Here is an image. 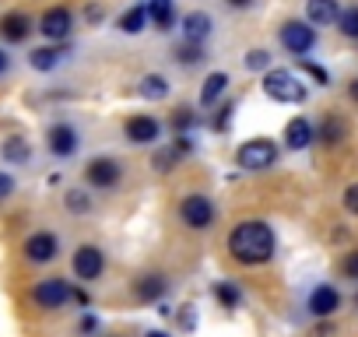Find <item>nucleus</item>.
Listing matches in <instances>:
<instances>
[{"mask_svg":"<svg viewBox=\"0 0 358 337\" xmlns=\"http://www.w3.org/2000/svg\"><path fill=\"white\" fill-rule=\"evenodd\" d=\"M229 253L246 264V267H257V264H267L274 257V232L271 225L264 222H243L232 229L229 236Z\"/></svg>","mask_w":358,"mask_h":337,"instance_id":"f257e3e1","label":"nucleus"},{"mask_svg":"<svg viewBox=\"0 0 358 337\" xmlns=\"http://www.w3.org/2000/svg\"><path fill=\"white\" fill-rule=\"evenodd\" d=\"M264 92H267V99H274V102H281V106H295V102H302L306 99V85L292 74V71H267V78H264Z\"/></svg>","mask_w":358,"mask_h":337,"instance_id":"f03ea898","label":"nucleus"},{"mask_svg":"<svg viewBox=\"0 0 358 337\" xmlns=\"http://www.w3.org/2000/svg\"><path fill=\"white\" fill-rule=\"evenodd\" d=\"M278 158V144L267 141V137H257V141H246L239 151H236V162L239 168H246V173H264V168H271Z\"/></svg>","mask_w":358,"mask_h":337,"instance_id":"7ed1b4c3","label":"nucleus"},{"mask_svg":"<svg viewBox=\"0 0 358 337\" xmlns=\"http://www.w3.org/2000/svg\"><path fill=\"white\" fill-rule=\"evenodd\" d=\"M32 299H36V306H43V309H60V306H67V302L74 299V288H71L64 278H46V281H39V285L32 288Z\"/></svg>","mask_w":358,"mask_h":337,"instance_id":"20e7f679","label":"nucleus"},{"mask_svg":"<svg viewBox=\"0 0 358 337\" xmlns=\"http://www.w3.org/2000/svg\"><path fill=\"white\" fill-rule=\"evenodd\" d=\"M179 218H183L190 229H208L215 222V204L204 194H190L183 204H179Z\"/></svg>","mask_w":358,"mask_h":337,"instance_id":"39448f33","label":"nucleus"},{"mask_svg":"<svg viewBox=\"0 0 358 337\" xmlns=\"http://www.w3.org/2000/svg\"><path fill=\"white\" fill-rule=\"evenodd\" d=\"M281 46L288 53L302 57V53H309L316 46V32L309 29V22H285L281 25Z\"/></svg>","mask_w":358,"mask_h":337,"instance_id":"423d86ee","label":"nucleus"},{"mask_svg":"<svg viewBox=\"0 0 358 337\" xmlns=\"http://www.w3.org/2000/svg\"><path fill=\"white\" fill-rule=\"evenodd\" d=\"M120 176H123V168H120V162H116V158H92V162H88V168H85V180H88L92 187H99V190L116 187V183H120Z\"/></svg>","mask_w":358,"mask_h":337,"instance_id":"0eeeda50","label":"nucleus"},{"mask_svg":"<svg viewBox=\"0 0 358 337\" xmlns=\"http://www.w3.org/2000/svg\"><path fill=\"white\" fill-rule=\"evenodd\" d=\"M102 271H106L102 250H99V246H78V253H74V274H78L81 281H95Z\"/></svg>","mask_w":358,"mask_h":337,"instance_id":"6e6552de","label":"nucleus"},{"mask_svg":"<svg viewBox=\"0 0 358 337\" xmlns=\"http://www.w3.org/2000/svg\"><path fill=\"white\" fill-rule=\"evenodd\" d=\"M39 32L50 39V43H64L71 36V11L67 8H50L39 22Z\"/></svg>","mask_w":358,"mask_h":337,"instance_id":"1a4fd4ad","label":"nucleus"},{"mask_svg":"<svg viewBox=\"0 0 358 337\" xmlns=\"http://www.w3.org/2000/svg\"><path fill=\"white\" fill-rule=\"evenodd\" d=\"M123 130H127V141H130V144H151V141H158V134H162V127H158L155 116H130Z\"/></svg>","mask_w":358,"mask_h":337,"instance_id":"9d476101","label":"nucleus"},{"mask_svg":"<svg viewBox=\"0 0 358 337\" xmlns=\"http://www.w3.org/2000/svg\"><path fill=\"white\" fill-rule=\"evenodd\" d=\"M57 250H60V243H57V236H50V232H36V236H29V243H25V257H29L32 264H50V260L57 257Z\"/></svg>","mask_w":358,"mask_h":337,"instance_id":"9b49d317","label":"nucleus"},{"mask_svg":"<svg viewBox=\"0 0 358 337\" xmlns=\"http://www.w3.org/2000/svg\"><path fill=\"white\" fill-rule=\"evenodd\" d=\"M337 309H341V295H337V288H330V285L313 288V295H309V313H313V316L327 320V316H334Z\"/></svg>","mask_w":358,"mask_h":337,"instance_id":"f8f14e48","label":"nucleus"},{"mask_svg":"<svg viewBox=\"0 0 358 337\" xmlns=\"http://www.w3.org/2000/svg\"><path fill=\"white\" fill-rule=\"evenodd\" d=\"M29 32H32V18H29V15H22V11L0 18V36H4L8 43H25V39H29Z\"/></svg>","mask_w":358,"mask_h":337,"instance_id":"ddd939ff","label":"nucleus"},{"mask_svg":"<svg viewBox=\"0 0 358 337\" xmlns=\"http://www.w3.org/2000/svg\"><path fill=\"white\" fill-rule=\"evenodd\" d=\"M50 151L60 155V158L74 155V151H78V130L67 127V123H57V127L50 130Z\"/></svg>","mask_w":358,"mask_h":337,"instance_id":"4468645a","label":"nucleus"},{"mask_svg":"<svg viewBox=\"0 0 358 337\" xmlns=\"http://www.w3.org/2000/svg\"><path fill=\"white\" fill-rule=\"evenodd\" d=\"M306 18L309 25H330L341 18V8L337 0H306Z\"/></svg>","mask_w":358,"mask_h":337,"instance_id":"2eb2a0df","label":"nucleus"},{"mask_svg":"<svg viewBox=\"0 0 358 337\" xmlns=\"http://www.w3.org/2000/svg\"><path fill=\"white\" fill-rule=\"evenodd\" d=\"M183 36H187V43H204L208 36H211V15H204V11H194V15H187L183 18Z\"/></svg>","mask_w":358,"mask_h":337,"instance_id":"dca6fc26","label":"nucleus"},{"mask_svg":"<svg viewBox=\"0 0 358 337\" xmlns=\"http://www.w3.org/2000/svg\"><path fill=\"white\" fill-rule=\"evenodd\" d=\"M285 144H288L292 151H302V148H309V144H313V127H309V120L295 116V120L285 127Z\"/></svg>","mask_w":358,"mask_h":337,"instance_id":"f3484780","label":"nucleus"},{"mask_svg":"<svg viewBox=\"0 0 358 337\" xmlns=\"http://www.w3.org/2000/svg\"><path fill=\"white\" fill-rule=\"evenodd\" d=\"M225 88H229V74H225V71L208 74V78H204V88H201V106H215V102L225 95Z\"/></svg>","mask_w":358,"mask_h":337,"instance_id":"a211bd4d","label":"nucleus"},{"mask_svg":"<svg viewBox=\"0 0 358 337\" xmlns=\"http://www.w3.org/2000/svg\"><path fill=\"white\" fill-rule=\"evenodd\" d=\"M165 288H169V281H165L162 274H148V278H141V281L134 285V295H137L141 302H155V299L165 295Z\"/></svg>","mask_w":358,"mask_h":337,"instance_id":"6ab92c4d","label":"nucleus"},{"mask_svg":"<svg viewBox=\"0 0 358 337\" xmlns=\"http://www.w3.org/2000/svg\"><path fill=\"white\" fill-rule=\"evenodd\" d=\"M148 22H155L158 29H172V22H176V4L172 0H151L148 4Z\"/></svg>","mask_w":358,"mask_h":337,"instance_id":"aec40b11","label":"nucleus"},{"mask_svg":"<svg viewBox=\"0 0 358 337\" xmlns=\"http://www.w3.org/2000/svg\"><path fill=\"white\" fill-rule=\"evenodd\" d=\"M137 92H141V99H148V102H162V99L169 95V81H165L162 74H144L141 85H137Z\"/></svg>","mask_w":358,"mask_h":337,"instance_id":"412c9836","label":"nucleus"},{"mask_svg":"<svg viewBox=\"0 0 358 337\" xmlns=\"http://www.w3.org/2000/svg\"><path fill=\"white\" fill-rule=\"evenodd\" d=\"M29 64L36 67V71H57V64H60V50L57 46H43V50H32L29 53Z\"/></svg>","mask_w":358,"mask_h":337,"instance_id":"4be33fe9","label":"nucleus"},{"mask_svg":"<svg viewBox=\"0 0 358 337\" xmlns=\"http://www.w3.org/2000/svg\"><path fill=\"white\" fill-rule=\"evenodd\" d=\"M144 25H148V8H130L123 18H120V29L127 32V36H137V32H144Z\"/></svg>","mask_w":358,"mask_h":337,"instance_id":"5701e85b","label":"nucleus"},{"mask_svg":"<svg viewBox=\"0 0 358 337\" xmlns=\"http://www.w3.org/2000/svg\"><path fill=\"white\" fill-rule=\"evenodd\" d=\"M4 155L8 162H15V165H22V162H29L32 158V148H29V141H22V137H11V141H4Z\"/></svg>","mask_w":358,"mask_h":337,"instance_id":"b1692460","label":"nucleus"},{"mask_svg":"<svg viewBox=\"0 0 358 337\" xmlns=\"http://www.w3.org/2000/svg\"><path fill=\"white\" fill-rule=\"evenodd\" d=\"M215 299H218L225 309H236V306L243 302V295H239V288H236L232 281H218V285H215Z\"/></svg>","mask_w":358,"mask_h":337,"instance_id":"393cba45","label":"nucleus"},{"mask_svg":"<svg viewBox=\"0 0 358 337\" xmlns=\"http://www.w3.org/2000/svg\"><path fill=\"white\" fill-rule=\"evenodd\" d=\"M341 137H344V123H341L337 116H327V123L320 127V141H323V144H337Z\"/></svg>","mask_w":358,"mask_h":337,"instance_id":"a878e982","label":"nucleus"},{"mask_svg":"<svg viewBox=\"0 0 358 337\" xmlns=\"http://www.w3.org/2000/svg\"><path fill=\"white\" fill-rule=\"evenodd\" d=\"M337 29H341V36H348V39H358V8H348V11H341V18H337Z\"/></svg>","mask_w":358,"mask_h":337,"instance_id":"bb28decb","label":"nucleus"},{"mask_svg":"<svg viewBox=\"0 0 358 337\" xmlns=\"http://www.w3.org/2000/svg\"><path fill=\"white\" fill-rule=\"evenodd\" d=\"M176 158H179V151H176V144H172V148H162V151H155L151 165L158 168V173H172V165H176Z\"/></svg>","mask_w":358,"mask_h":337,"instance_id":"cd10ccee","label":"nucleus"},{"mask_svg":"<svg viewBox=\"0 0 358 337\" xmlns=\"http://www.w3.org/2000/svg\"><path fill=\"white\" fill-rule=\"evenodd\" d=\"M176 60H179V64H201V60H204V50H201L197 43H187V46L176 50Z\"/></svg>","mask_w":358,"mask_h":337,"instance_id":"c85d7f7f","label":"nucleus"},{"mask_svg":"<svg viewBox=\"0 0 358 337\" xmlns=\"http://www.w3.org/2000/svg\"><path fill=\"white\" fill-rule=\"evenodd\" d=\"M67 211H74V215H85V211H92V201H88V194H85V190H71V194H67Z\"/></svg>","mask_w":358,"mask_h":337,"instance_id":"c756f323","label":"nucleus"},{"mask_svg":"<svg viewBox=\"0 0 358 337\" xmlns=\"http://www.w3.org/2000/svg\"><path fill=\"white\" fill-rule=\"evenodd\" d=\"M271 67V53L267 50H250L246 53V71H267Z\"/></svg>","mask_w":358,"mask_h":337,"instance_id":"7c9ffc66","label":"nucleus"},{"mask_svg":"<svg viewBox=\"0 0 358 337\" xmlns=\"http://www.w3.org/2000/svg\"><path fill=\"white\" fill-rule=\"evenodd\" d=\"M341 271H344L348 278H355V281H358V250H351V253L341 260Z\"/></svg>","mask_w":358,"mask_h":337,"instance_id":"2f4dec72","label":"nucleus"},{"mask_svg":"<svg viewBox=\"0 0 358 337\" xmlns=\"http://www.w3.org/2000/svg\"><path fill=\"white\" fill-rule=\"evenodd\" d=\"M344 208H348V215H358V183H351L344 190Z\"/></svg>","mask_w":358,"mask_h":337,"instance_id":"473e14b6","label":"nucleus"},{"mask_svg":"<svg viewBox=\"0 0 358 337\" xmlns=\"http://www.w3.org/2000/svg\"><path fill=\"white\" fill-rule=\"evenodd\" d=\"M197 116H194V109H179L176 113V120H172V127H179V130H183V127H190Z\"/></svg>","mask_w":358,"mask_h":337,"instance_id":"72a5a7b5","label":"nucleus"},{"mask_svg":"<svg viewBox=\"0 0 358 337\" xmlns=\"http://www.w3.org/2000/svg\"><path fill=\"white\" fill-rule=\"evenodd\" d=\"M302 71H309L320 85H327V81H330V78H327V71H323V67H316V64H309V60H302Z\"/></svg>","mask_w":358,"mask_h":337,"instance_id":"f704fd0d","label":"nucleus"},{"mask_svg":"<svg viewBox=\"0 0 358 337\" xmlns=\"http://www.w3.org/2000/svg\"><path fill=\"white\" fill-rule=\"evenodd\" d=\"M232 123V106H222L218 109V120H215V130H225Z\"/></svg>","mask_w":358,"mask_h":337,"instance_id":"c9c22d12","label":"nucleus"},{"mask_svg":"<svg viewBox=\"0 0 358 337\" xmlns=\"http://www.w3.org/2000/svg\"><path fill=\"white\" fill-rule=\"evenodd\" d=\"M11 194H15V180H11L8 173H0V201L11 197Z\"/></svg>","mask_w":358,"mask_h":337,"instance_id":"e433bc0d","label":"nucleus"},{"mask_svg":"<svg viewBox=\"0 0 358 337\" xmlns=\"http://www.w3.org/2000/svg\"><path fill=\"white\" fill-rule=\"evenodd\" d=\"M313 337H337V330H334L330 323H320V327L313 330Z\"/></svg>","mask_w":358,"mask_h":337,"instance_id":"4c0bfd02","label":"nucleus"},{"mask_svg":"<svg viewBox=\"0 0 358 337\" xmlns=\"http://www.w3.org/2000/svg\"><path fill=\"white\" fill-rule=\"evenodd\" d=\"M8 67H11V60H8V53L0 50V74H8Z\"/></svg>","mask_w":358,"mask_h":337,"instance_id":"58836bf2","label":"nucleus"},{"mask_svg":"<svg viewBox=\"0 0 358 337\" xmlns=\"http://www.w3.org/2000/svg\"><path fill=\"white\" fill-rule=\"evenodd\" d=\"M81 330H85V334H88V330H95V320H92V316H85V320H81Z\"/></svg>","mask_w":358,"mask_h":337,"instance_id":"ea45409f","label":"nucleus"},{"mask_svg":"<svg viewBox=\"0 0 358 337\" xmlns=\"http://www.w3.org/2000/svg\"><path fill=\"white\" fill-rule=\"evenodd\" d=\"M348 95H351V99H355V102H358V78H355V81H351V88H348Z\"/></svg>","mask_w":358,"mask_h":337,"instance_id":"a19ab883","label":"nucleus"},{"mask_svg":"<svg viewBox=\"0 0 358 337\" xmlns=\"http://www.w3.org/2000/svg\"><path fill=\"white\" fill-rule=\"evenodd\" d=\"M229 4H232V8H250L253 0H229Z\"/></svg>","mask_w":358,"mask_h":337,"instance_id":"79ce46f5","label":"nucleus"},{"mask_svg":"<svg viewBox=\"0 0 358 337\" xmlns=\"http://www.w3.org/2000/svg\"><path fill=\"white\" fill-rule=\"evenodd\" d=\"M144 337H169V334H162V330H151V334H144Z\"/></svg>","mask_w":358,"mask_h":337,"instance_id":"37998d69","label":"nucleus"}]
</instances>
